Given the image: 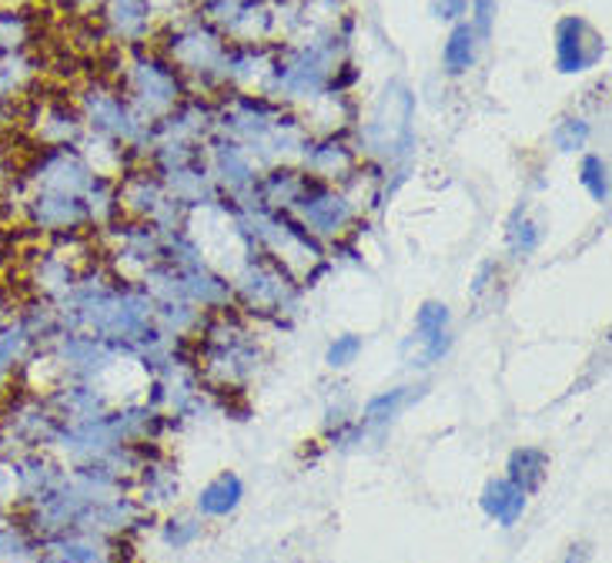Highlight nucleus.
<instances>
[{
    "label": "nucleus",
    "instance_id": "f257e3e1",
    "mask_svg": "<svg viewBox=\"0 0 612 563\" xmlns=\"http://www.w3.org/2000/svg\"><path fill=\"white\" fill-rule=\"evenodd\" d=\"M466 37H469L466 31H459V34H456V44L449 47V57H452V64H462V61L469 57V44H466Z\"/></svg>",
    "mask_w": 612,
    "mask_h": 563
}]
</instances>
